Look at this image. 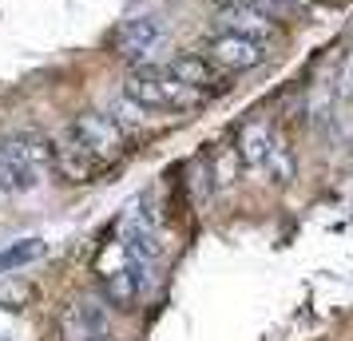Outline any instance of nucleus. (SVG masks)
Returning <instances> with one entry per match:
<instances>
[{"label":"nucleus","mask_w":353,"mask_h":341,"mask_svg":"<svg viewBox=\"0 0 353 341\" xmlns=\"http://www.w3.org/2000/svg\"><path fill=\"white\" fill-rule=\"evenodd\" d=\"M143 282H147V270L128 262V266H119L112 274H103V298L119 309H131L139 302V293H143Z\"/></svg>","instance_id":"9"},{"label":"nucleus","mask_w":353,"mask_h":341,"mask_svg":"<svg viewBox=\"0 0 353 341\" xmlns=\"http://www.w3.org/2000/svg\"><path fill=\"white\" fill-rule=\"evenodd\" d=\"M262 171H266L274 183H290L294 179V155H290V147L282 143V139H274V151H270V159H266Z\"/></svg>","instance_id":"11"},{"label":"nucleus","mask_w":353,"mask_h":341,"mask_svg":"<svg viewBox=\"0 0 353 341\" xmlns=\"http://www.w3.org/2000/svg\"><path fill=\"white\" fill-rule=\"evenodd\" d=\"M219 24H223V32L250 36V40H258V44H266V48H270L274 40L282 36V24H278V20H270V17H262L254 4H246V0H230V4H223Z\"/></svg>","instance_id":"7"},{"label":"nucleus","mask_w":353,"mask_h":341,"mask_svg":"<svg viewBox=\"0 0 353 341\" xmlns=\"http://www.w3.org/2000/svg\"><path fill=\"white\" fill-rule=\"evenodd\" d=\"M274 135L270 123H262V119H250V123H242L239 127V143H234V155H239L242 167H266V159H270L274 151Z\"/></svg>","instance_id":"8"},{"label":"nucleus","mask_w":353,"mask_h":341,"mask_svg":"<svg viewBox=\"0 0 353 341\" xmlns=\"http://www.w3.org/2000/svg\"><path fill=\"white\" fill-rule=\"evenodd\" d=\"M234 171H239V155H223L219 167H214V183H219V187L234 183Z\"/></svg>","instance_id":"13"},{"label":"nucleus","mask_w":353,"mask_h":341,"mask_svg":"<svg viewBox=\"0 0 353 341\" xmlns=\"http://www.w3.org/2000/svg\"><path fill=\"white\" fill-rule=\"evenodd\" d=\"M350 36H353V20H350Z\"/></svg>","instance_id":"16"},{"label":"nucleus","mask_w":353,"mask_h":341,"mask_svg":"<svg viewBox=\"0 0 353 341\" xmlns=\"http://www.w3.org/2000/svg\"><path fill=\"white\" fill-rule=\"evenodd\" d=\"M96 341H112V338H96Z\"/></svg>","instance_id":"15"},{"label":"nucleus","mask_w":353,"mask_h":341,"mask_svg":"<svg viewBox=\"0 0 353 341\" xmlns=\"http://www.w3.org/2000/svg\"><path fill=\"white\" fill-rule=\"evenodd\" d=\"M44 250H48V246L40 242V238H20V242L4 246V250H0V278L12 274V270H24V266H32L36 258H44Z\"/></svg>","instance_id":"10"},{"label":"nucleus","mask_w":353,"mask_h":341,"mask_svg":"<svg viewBox=\"0 0 353 341\" xmlns=\"http://www.w3.org/2000/svg\"><path fill=\"white\" fill-rule=\"evenodd\" d=\"M290 4H294V8H305V4H318V0H290Z\"/></svg>","instance_id":"14"},{"label":"nucleus","mask_w":353,"mask_h":341,"mask_svg":"<svg viewBox=\"0 0 353 341\" xmlns=\"http://www.w3.org/2000/svg\"><path fill=\"white\" fill-rule=\"evenodd\" d=\"M334 96L337 99H353V48L337 60V72H334Z\"/></svg>","instance_id":"12"},{"label":"nucleus","mask_w":353,"mask_h":341,"mask_svg":"<svg viewBox=\"0 0 353 341\" xmlns=\"http://www.w3.org/2000/svg\"><path fill=\"white\" fill-rule=\"evenodd\" d=\"M112 325H108V309L99 306L96 298H80L60 313V341H96L108 338Z\"/></svg>","instance_id":"6"},{"label":"nucleus","mask_w":353,"mask_h":341,"mask_svg":"<svg viewBox=\"0 0 353 341\" xmlns=\"http://www.w3.org/2000/svg\"><path fill=\"white\" fill-rule=\"evenodd\" d=\"M123 99L143 107V112H191V107L207 103L203 92L175 80L167 72V64H135V72L123 83Z\"/></svg>","instance_id":"1"},{"label":"nucleus","mask_w":353,"mask_h":341,"mask_svg":"<svg viewBox=\"0 0 353 341\" xmlns=\"http://www.w3.org/2000/svg\"><path fill=\"white\" fill-rule=\"evenodd\" d=\"M68 143H76L88 155V159H96L99 167H112L115 159H123L128 155V131L119 127V119L108 112H83L76 115L64 131Z\"/></svg>","instance_id":"2"},{"label":"nucleus","mask_w":353,"mask_h":341,"mask_svg":"<svg viewBox=\"0 0 353 341\" xmlns=\"http://www.w3.org/2000/svg\"><path fill=\"white\" fill-rule=\"evenodd\" d=\"M266 44H258V40H250V36H239V32H219L207 40V60H214V64L223 68V72H250V68H258L262 60H266Z\"/></svg>","instance_id":"4"},{"label":"nucleus","mask_w":353,"mask_h":341,"mask_svg":"<svg viewBox=\"0 0 353 341\" xmlns=\"http://www.w3.org/2000/svg\"><path fill=\"white\" fill-rule=\"evenodd\" d=\"M167 72H171L175 80L191 83L194 92H203L207 99L230 87V72H223V68L214 64V60H207L203 52H183V56H175V60L167 64Z\"/></svg>","instance_id":"5"},{"label":"nucleus","mask_w":353,"mask_h":341,"mask_svg":"<svg viewBox=\"0 0 353 341\" xmlns=\"http://www.w3.org/2000/svg\"><path fill=\"white\" fill-rule=\"evenodd\" d=\"M159 40H163V24L155 17H131L115 28L112 52L128 64H147V56L159 48Z\"/></svg>","instance_id":"3"}]
</instances>
